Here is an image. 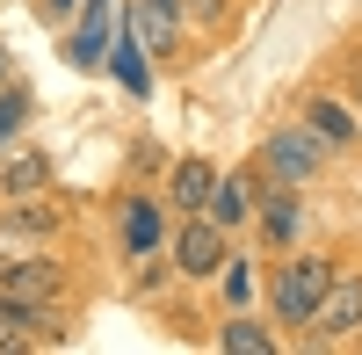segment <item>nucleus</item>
<instances>
[{"instance_id":"obj_1","label":"nucleus","mask_w":362,"mask_h":355,"mask_svg":"<svg viewBox=\"0 0 362 355\" xmlns=\"http://www.w3.org/2000/svg\"><path fill=\"white\" fill-rule=\"evenodd\" d=\"M326 290H334V261H326V254H297L290 269L276 276V312H283V327H305Z\"/></svg>"},{"instance_id":"obj_2","label":"nucleus","mask_w":362,"mask_h":355,"mask_svg":"<svg viewBox=\"0 0 362 355\" xmlns=\"http://www.w3.org/2000/svg\"><path fill=\"white\" fill-rule=\"evenodd\" d=\"M261 160H268V174H276V182H290V189H297V182H312V174H319L326 145H319V131H312V124H283L276 138H268V153H261Z\"/></svg>"},{"instance_id":"obj_3","label":"nucleus","mask_w":362,"mask_h":355,"mask_svg":"<svg viewBox=\"0 0 362 355\" xmlns=\"http://www.w3.org/2000/svg\"><path fill=\"white\" fill-rule=\"evenodd\" d=\"M58 290H66V276H58L44 254L0 261V298H8V305H29V312H37V305H51V298H58Z\"/></svg>"},{"instance_id":"obj_4","label":"nucleus","mask_w":362,"mask_h":355,"mask_svg":"<svg viewBox=\"0 0 362 355\" xmlns=\"http://www.w3.org/2000/svg\"><path fill=\"white\" fill-rule=\"evenodd\" d=\"M305 327H312L319 341H348V334L362 327V276H334V290L319 298V312L305 319Z\"/></svg>"},{"instance_id":"obj_5","label":"nucleus","mask_w":362,"mask_h":355,"mask_svg":"<svg viewBox=\"0 0 362 355\" xmlns=\"http://www.w3.org/2000/svg\"><path fill=\"white\" fill-rule=\"evenodd\" d=\"M174 269H181V276H218V269H225V232L189 211V225L174 232Z\"/></svg>"},{"instance_id":"obj_6","label":"nucleus","mask_w":362,"mask_h":355,"mask_svg":"<svg viewBox=\"0 0 362 355\" xmlns=\"http://www.w3.org/2000/svg\"><path fill=\"white\" fill-rule=\"evenodd\" d=\"M124 37H138V51H160L181 37V8L174 0H131V22H124Z\"/></svg>"},{"instance_id":"obj_7","label":"nucleus","mask_w":362,"mask_h":355,"mask_svg":"<svg viewBox=\"0 0 362 355\" xmlns=\"http://www.w3.org/2000/svg\"><path fill=\"white\" fill-rule=\"evenodd\" d=\"M196 218H210L218 232L247 225V218H254V182H247V174H225V182H210V196H203V211H196Z\"/></svg>"},{"instance_id":"obj_8","label":"nucleus","mask_w":362,"mask_h":355,"mask_svg":"<svg viewBox=\"0 0 362 355\" xmlns=\"http://www.w3.org/2000/svg\"><path fill=\"white\" fill-rule=\"evenodd\" d=\"M51 189V153H29V145H15L8 160H0V196L22 203V196H44Z\"/></svg>"},{"instance_id":"obj_9","label":"nucleus","mask_w":362,"mask_h":355,"mask_svg":"<svg viewBox=\"0 0 362 355\" xmlns=\"http://www.w3.org/2000/svg\"><path fill=\"white\" fill-rule=\"evenodd\" d=\"M37 341H58V319H51V305H8L0 298V348H37Z\"/></svg>"},{"instance_id":"obj_10","label":"nucleus","mask_w":362,"mask_h":355,"mask_svg":"<svg viewBox=\"0 0 362 355\" xmlns=\"http://www.w3.org/2000/svg\"><path fill=\"white\" fill-rule=\"evenodd\" d=\"M109 29H116V8H109V0H80V37H73V66H102V51H109Z\"/></svg>"},{"instance_id":"obj_11","label":"nucleus","mask_w":362,"mask_h":355,"mask_svg":"<svg viewBox=\"0 0 362 355\" xmlns=\"http://www.w3.org/2000/svg\"><path fill=\"white\" fill-rule=\"evenodd\" d=\"M305 124L319 131V145H326V153H348V145H355V131H362L355 116H348L341 102H326V95H312V102H305Z\"/></svg>"},{"instance_id":"obj_12","label":"nucleus","mask_w":362,"mask_h":355,"mask_svg":"<svg viewBox=\"0 0 362 355\" xmlns=\"http://www.w3.org/2000/svg\"><path fill=\"white\" fill-rule=\"evenodd\" d=\"M261 225H268V240H276V247H290L297 232H305V203H297L290 189H276V196H261Z\"/></svg>"},{"instance_id":"obj_13","label":"nucleus","mask_w":362,"mask_h":355,"mask_svg":"<svg viewBox=\"0 0 362 355\" xmlns=\"http://www.w3.org/2000/svg\"><path fill=\"white\" fill-rule=\"evenodd\" d=\"M210 182H218V174H210L203 160H181V167H174V182H167V203H174V211H203Z\"/></svg>"},{"instance_id":"obj_14","label":"nucleus","mask_w":362,"mask_h":355,"mask_svg":"<svg viewBox=\"0 0 362 355\" xmlns=\"http://www.w3.org/2000/svg\"><path fill=\"white\" fill-rule=\"evenodd\" d=\"M124 240H131V254H153L160 247V203L153 196H131L124 203Z\"/></svg>"},{"instance_id":"obj_15","label":"nucleus","mask_w":362,"mask_h":355,"mask_svg":"<svg viewBox=\"0 0 362 355\" xmlns=\"http://www.w3.org/2000/svg\"><path fill=\"white\" fill-rule=\"evenodd\" d=\"M109 73L124 80V95H145V51H138V37H109Z\"/></svg>"},{"instance_id":"obj_16","label":"nucleus","mask_w":362,"mask_h":355,"mask_svg":"<svg viewBox=\"0 0 362 355\" xmlns=\"http://www.w3.org/2000/svg\"><path fill=\"white\" fill-rule=\"evenodd\" d=\"M232 355H268V348H276V334H268V327H254V319H225V334H218Z\"/></svg>"},{"instance_id":"obj_17","label":"nucleus","mask_w":362,"mask_h":355,"mask_svg":"<svg viewBox=\"0 0 362 355\" xmlns=\"http://www.w3.org/2000/svg\"><path fill=\"white\" fill-rule=\"evenodd\" d=\"M181 8V29H218L225 22V0H174Z\"/></svg>"},{"instance_id":"obj_18","label":"nucleus","mask_w":362,"mask_h":355,"mask_svg":"<svg viewBox=\"0 0 362 355\" xmlns=\"http://www.w3.org/2000/svg\"><path fill=\"white\" fill-rule=\"evenodd\" d=\"M22 124H29V95H22V87H8V95H0V145H8Z\"/></svg>"},{"instance_id":"obj_19","label":"nucleus","mask_w":362,"mask_h":355,"mask_svg":"<svg viewBox=\"0 0 362 355\" xmlns=\"http://www.w3.org/2000/svg\"><path fill=\"white\" fill-rule=\"evenodd\" d=\"M131 167H138V174H160V167H167V153H160V145H138Z\"/></svg>"},{"instance_id":"obj_20","label":"nucleus","mask_w":362,"mask_h":355,"mask_svg":"<svg viewBox=\"0 0 362 355\" xmlns=\"http://www.w3.org/2000/svg\"><path fill=\"white\" fill-rule=\"evenodd\" d=\"M0 80H8V51H0Z\"/></svg>"},{"instance_id":"obj_21","label":"nucleus","mask_w":362,"mask_h":355,"mask_svg":"<svg viewBox=\"0 0 362 355\" xmlns=\"http://www.w3.org/2000/svg\"><path fill=\"white\" fill-rule=\"evenodd\" d=\"M51 8H73V0H51Z\"/></svg>"},{"instance_id":"obj_22","label":"nucleus","mask_w":362,"mask_h":355,"mask_svg":"<svg viewBox=\"0 0 362 355\" xmlns=\"http://www.w3.org/2000/svg\"><path fill=\"white\" fill-rule=\"evenodd\" d=\"M355 95H362V87H355Z\"/></svg>"}]
</instances>
